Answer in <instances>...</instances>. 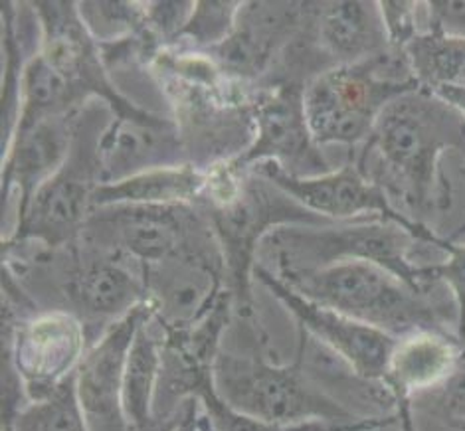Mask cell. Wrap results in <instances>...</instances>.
I'll list each match as a JSON object with an SVG mask.
<instances>
[{"label":"cell","instance_id":"cell-2","mask_svg":"<svg viewBox=\"0 0 465 431\" xmlns=\"http://www.w3.org/2000/svg\"><path fill=\"white\" fill-rule=\"evenodd\" d=\"M147 68L169 97L188 162L210 171L252 145L258 85L228 75L208 54L191 48H163Z\"/></svg>","mask_w":465,"mask_h":431},{"label":"cell","instance_id":"cell-14","mask_svg":"<svg viewBox=\"0 0 465 431\" xmlns=\"http://www.w3.org/2000/svg\"><path fill=\"white\" fill-rule=\"evenodd\" d=\"M253 281H260L283 305L302 333L345 362L352 376L369 384L382 382L396 345L392 335L307 299L262 263L253 269Z\"/></svg>","mask_w":465,"mask_h":431},{"label":"cell","instance_id":"cell-11","mask_svg":"<svg viewBox=\"0 0 465 431\" xmlns=\"http://www.w3.org/2000/svg\"><path fill=\"white\" fill-rule=\"evenodd\" d=\"M305 85L299 80L260 83L252 99L253 141L230 169L243 172L258 162L273 161L292 176H317L331 169L313 141L305 117Z\"/></svg>","mask_w":465,"mask_h":431},{"label":"cell","instance_id":"cell-24","mask_svg":"<svg viewBox=\"0 0 465 431\" xmlns=\"http://www.w3.org/2000/svg\"><path fill=\"white\" fill-rule=\"evenodd\" d=\"M145 320L131 342L124 374V414L131 431H149L157 422L154 402L163 370V337L151 330Z\"/></svg>","mask_w":465,"mask_h":431},{"label":"cell","instance_id":"cell-5","mask_svg":"<svg viewBox=\"0 0 465 431\" xmlns=\"http://www.w3.org/2000/svg\"><path fill=\"white\" fill-rule=\"evenodd\" d=\"M275 275L307 299L335 309L394 338L418 330H448L446 307L431 299V293L416 291L374 263L339 261L319 269Z\"/></svg>","mask_w":465,"mask_h":431},{"label":"cell","instance_id":"cell-9","mask_svg":"<svg viewBox=\"0 0 465 431\" xmlns=\"http://www.w3.org/2000/svg\"><path fill=\"white\" fill-rule=\"evenodd\" d=\"M213 238L208 220L191 204H114L94 208L80 241L133 258L143 268Z\"/></svg>","mask_w":465,"mask_h":431},{"label":"cell","instance_id":"cell-22","mask_svg":"<svg viewBox=\"0 0 465 431\" xmlns=\"http://www.w3.org/2000/svg\"><path fill=\"white\" fill-rule=\"evenodd\" d=\"M315 38L331 65L359 64L391 48L379 3L364 0L317 3Z\"/></svg>","mask_w":465,"mask_h":431},{"label":"cell","instance_id":"cell-33","mask_svg":"<svg viewBox=\"0 0 465 431\" xmlns=\"http://www.w3.org/2000/svg\"><path fill=\"white\" fill-rule=\"evenodd\" d=\"M422 8L426 13L424 32L465 38V0H428Z\"/></svg>","mask_w":465,"mask_h":431},{"label":"cell","instance_id":"cell-7","mask_svg":"<svg viewBox=\"0 0 465 431\" xmlns=\"http://www.w3.org/2000/svg\"><path fill=\"white\" fill-rule=\"evenodd\" d=\"M278 271L319 269L339 261H367L394 273L420 293H431L424 263L414 261L420 241L386 220H357L327 226H285L265 238Z\"/></svg>","mask_w":465,"mask_h":431},{"label":"cell","instance_id":"cell-27","mask_svg":"<svg viewBox=\"0 0 465 431\" xmlns=\"http://www.w3.org/2000/svg\"><path fill=\"white\" fill-rule=\"evenodd\" d=\"M191 397L198 400L203 407V431H333L339 427L323 422L272 424L265 419L242 414L218 396L213 374H204L194 384Z\"/></svg>","mask_w":465,"mask_h":431},{"label":"cell","instance_id":"cell-23","mask_svg":"<svg viewBox=\"0 0 465 431\" xmlns=\"http://www.w3.org/2000/svg\"><path fill=\"white\" fill-rule=\"evenodd\" d=\"M208 186V171L191 162L171 164L99 184L94 208L114 204H198Z\"/></svg>","mask_w":465,"mask_h":431},{"label":"cell","instance_id":"cell-19","mask_svg":"<svg viewBox=\"0 0 465 431\" xmlns=\"http://www.w3.org/2000/svg\"><path fill=\"white\" fill-rule=\"evenodd\" d=\"M463 352L465 347L450 330H418L396 338L381 384L401 431H418L414 400L444 386L458 370Z\"/></svg>","mask_w":465,"mask_h":431},{"label":"cell","instance_id":"cell-31","mask_svg":"<svg viewBox=\"0 0 465 431\" xmlns=\"http://www.w3.org/2000/svg\"><path fill=\"white\" fill-rule=\"evenodd\" d=\"M414 406L453 431H465V352L458 370L438 390L418 396Z\"/></svg>","mask_w":465,"mask_h":431},{"label":"cell","instance_id":"cell-4","mask_svg":"<svg viewBox=\"0 0 465 431\" xmlns=\"http://www.w3.org/2000/svg\"><path fill=\"white\" fill-rule=\"evenodd\" d=\"M201 206L224 261L226 285L234 297L236 318L252 325H260L252 285L258 251L265 238L285 226L335 224L299 206L253 171H243L228 191Z\"/></svg>","mask_w":465,"mask_h":431},{"label":"cell","instance_id":"cell-17","mask_svg":"<svg viewBox=\"0 0 465 431\" xmlns=\"http://www.w3.org/2000/svg\"><path fill=\"white\" fill-rule=\"evenodd\" d=\"M151 318L147 303L109 325L75 370L77 396L92 431H131L124 414L125 362L139 327Z\"/></svg>","mask_w":465,"mask_h":431},{"label":"cell","instance_id":"cell-16","mask_svg":"<svg viewBox=\"0 0 465 431\" xmlns=\"http://www.w3.org/2000/svg\"><path fill=\"white\" fill-rule=\"evenodd\" d=\"M40 30V54L65 75L77 95L99 97L112 109V117L141 115L145 109L131 103L109 82L99 44L85 28L77 3H32Z\"/></svg>","mask_w":465,"mask_h":431},{"label":"cell","instance_id":"cell-26","mask_svg":"<svg viewBox=\"0 0 465 431\" xmlns=\"http://www.w3.org/2000/svg\"><path fill=\"white\" fill-rule=\"evenodd\" d=\"M5 431H92L77 396L75 372L40 400L26 402L13 416H3Z\"/></svg>","mask_w":465,"mask_h":431},{"label":"cell","instance_id":"cell-34","mask_svg":"<svg viewBox=\"0 0 465 431\" xmlns=\"http://www.w3.org/2000/svg\"><path fill=\"white\" fill-rule=\"evenodd\" d=\"M198 406L194 397L184 400L169 431H203V412H198Z\"/></svg>","mask_w":465,"mask_h":431},{"label":"cell","instance_id":"cell-6","mask_svg":"<svg viewBox=\"0 0 465 431\" xmlns=\"http://www.w3.org/2000/svg\"><path fill=\"white\" fill-rule=\"evenodd\" d=\"M420 85L406 54L389 48L359 64L333 65L305 85V117L319 147H357L374 129L382 109Z\"/></svg>","mask_w":465,"mask_h":431},{"label":"cell","instance_id":"cell-30","mask_svg":"<svg viewBox=\"0 0 465 431\" xmlns=\"http://www.w3.org/2000/svg\"><path fill=\"white\" fill-rule=\"evenodd\" d=\"M440 251L446 260L424 263V278L428 283L444 285L456 307V337L465 347V241L446 238Z\"/></svg>","mask_w":465,"mask_h":431},{"label":"cell","instance_id":"cell-25","mask_svg":"<svg viewBox=\"0 0 465 431\" xmlns=\"http://www.w3.org/2000/svg\"><path fill=\"white\" fill-rule=\"evenodd\" d=\"M404 54L414 80L428 90H465V38L420 32Z\"/></svg>","mask_w":465,"mask_h":431},{"label":"cell","instance_id":"cell-29","mask_svg":"<svg viewBox=\"0 0 465 431\" xmlns=\"http://www.w3.org/2000/svg\"><path fill=\"white\" fill-rule=\"evenodd\" d=\"M242 3H208V0H201V3H193V10L188 15L184 26L181 28L176 38L169 44V46H176L183 40L191 42V50L206 52L220 46L234 30L236 18L240 13Z\"/></svg>","mask_w":465,"mask_h":431},{"label":"cell","instance_id":"cell-35","mask_svg":"<svg viewBox=\"0 0 465 431\" xmlns=\"http://www.w3.org/2000/svg\"><path fill=\"white\" fill-rule=\"evenodd\" d=\"M434 93H438L451 107H456L465 119V90H448L446 87V90H436Z\"/></svg>","mask_w":465,"mask_h":431},{"label":"cell","instance_id":"cell-3","mask_svg":"<svg viewBox=\"0 0 465 431\" xmlns=\"http://www.w3.org/2000/svg\"><path fill=\"white\" fill-rule=\"evenodd\" d=\"M268 335L263 327L250 328V350H220L213 378L214 388L234 410L272 424L349 426L359 422L357 414L315 380L307 370V338L299 333L293 362L280 364L268 355Z\"/></svg>","mask_w":465,"mask_h":431},{"label":"cell","instance_id":"cell-10","mask_svg":"<svg viewBox=\"0 0 465 431\" xmlns=\"http://www.w3.org/2000/svg\"><path fill=\"white\" fill-rule=\"evenodd\" d=\"M248 171L258 172L283 191L287 196L329 222H357V220H386L408 230L420 244L440 250L444 236L428 224L416 222L406 212L398 210L382 188L372 184L354 161L345 167L333 169L317 176H292L278 162L263 161Z\"/></svg>","mask_w":465,"mask_h":431},{"label":"cell","instance_id":"cell-28","mask_svg":"<svg viewBox=\"0 0 465 431\" xmlns=\"http://www.w3.org/2000/svg\"><path fill=\"white\" fill-rule=\"evenodd\" d=\"M77 13L97 44L151 34L143 3H77Z\"/></svg>","mask_w":465,"mask_h":431},{"label":"cell","instance_id":"cell-8","mask_svg":"<svg viewBox=\"0 0 465 431\" xmlns=\"http://www.w3.org/2000/svg\"><path fill=\"white\" fill-rule=\"evenodd\" d=\"M94 125V119L77 117L68 159L38 188L25 212L18 214L15 234L5 240V251L38 241L54 253L80 241L87 218L94 212V192L102 184L97 141L104 129L92 131Z\"/></svg>","mask_w":465,"mask_h":431},{"label":"cell","instance_id":"cell-12","mask_svg":"<svg viewBox=\"0 0 465 431\" xmlns=\"http://www.w3.org/2000/svg\"><path fill=\"white\" fill-rule=\"evenodd\" d=\"M151 320L163 333H181L208 315L228 289L216 238L141 268Z\"/></svg>","mask_w":465,"mask_h":431},{"label":"cell","instance_id":"cell-18","mask_svg":"<svg viewBox=\"0 0 465 431\" xmlns=\"http://www.w3.org/2000/svg\"><path fill=\"white\" fill-rule=\"evenodd\" d=\"M70 263L64 269V295L74 307V315L87 323L107 327L125 317L137 305L145 303V285L141 273L135 275L125 256L115 251L95 250L77 241L65 248Z\"/></svg>","mask_w":465,"mask_h":431},{"label":"cell","instance_id":"cell-13","mask_svg":"<svg viewBox=\"0 0 465 431\" xmlns=\"http://www.w3.org/2000/svg\"><path fill=\"white\" fill-rule=\"evenodd\" d=\"M87 348V327L68 309L22 318L5 315V358L16 370L28 402L70 378Z\"/></svg>","mask_w":465,"mask_h":431},{"label":"cell","instance_id":"cell-15","mask_svg":"<svg viewBox=\"0 0 465 431\" xmlns=\"http://www.w3.org/2000/svg\"><path fill=\"white\" fill-rule=\"evenodd\" d=\"M313 15L315 3H242L232 34L204 54L228 75L260 85L270 80Z\"/></svg>","mask_w":465,"mask_h":431},{"label":"cell","instance_id":"cell-20","mask_svg":"<svg viewBox=\"0 0 465 431\" xmlns=\"http://www.w3.org/2000/svg\"><path fill=\"white\" fill-rule=\"evenodd\" d=\"M102 184L171 164H183L186 152L174 119L151 112L114 117L97 141Z\"/></svg>","mask_w":465,"mask_h":431},{"label":"cell","instance_id":"cell-32","mask_svg":"<svg viewBox=\"0 0 465 431\" xmlns=\"http://www.w3.org/2000/svg\"><path fill=\"white\" fill-rule=\"evenodd\" d=\"M382 24L386 30V38H389V46L392 50H401L412 42L420 32V8L422 5L418 3H396V0H382L379 3Z\"/></svg>","mask_w":465,"mask_h":431},{"label":"cell","instance_id":"cell-21","mask_svg":"<svg viewBox=\"0 0 465 431\" xmlns=\"http://www.w3.org/2000/svg\"><path fill=\"white\" fill-rule=\"evenodd\" d=\"M77 117L80 113L44 119L26 131L15 132L3 151V204L18 186V214L25 212L38 188L68 159Z\"/></svg>","mask_w":465,"mask_h":431},{"label":"cell","instance_id":"cell-1","mask_svg":"<svg viewBox=\"0 0 465 431\" xmlns=\"http://www.w3.org/2000/svg\"><path fill=\"white\" fill-rule=\"evenodd\" d=\"M450 151L465 157V119L438 93L418 87L382 109L352 161L392 204L406 208V216L428 224L431 214L451 206V184L441 171Z\"/></svg>","mask_w":465,"mask_h":431}]
</instances>
